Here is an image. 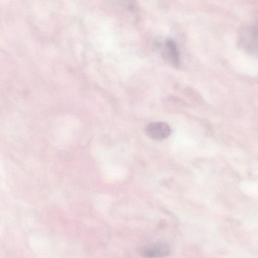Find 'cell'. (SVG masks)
I'll use <instances>...</instances> for the list:
<instances>
[{"label": "cell", "mask_w": 258, "mask_h": 258, "mask_svg": "<svg viewBox=\"0 0 258 258\" xmlns=\"http://www.w3.org/2000/svg\"><path fill=\"white\" fill-rule=\"evenodd\" d=\"M238 44L247 53L257 54L258 28L256 23L251 22L242 26L238 33Z\"/></svg>", "instance_id": "6da1fadb"}, {"label": "cell", "mask_w": 258, "mask_h": 258, "mask_svg": "<svg viewBox=\"0 0 258 258\" xmlns=\"http://www.w3.org/2000/svg\"><path fill=\"white\" fill-rule=\"evenodd\" d=\"M171 132L170 126L163 121L151 122L145 128L147 135L156 140H161L168 138L171 135Z\"/></svg>", "instance_id": "7a4b0ae2"}, {"label": "cell", "mask_w": 258, "mask_h": 258, "mask_svg": "<svg viewBox=\"0 0 258 258\" xmlns=\"http://www.w3.org/2000/svg\"><path fill=\"white\" fill-rule=\"evenodd\" d=\"M170 252V247L164 241H158L146 245L141 249V254L147 257H162Z\"/></svg>", "instance_id": "3957f363"}, {"label": "cell", "mask_w": 258, "mask_h": 258, "mask_svg": "<svg viewBox=\"0 0 258 258\" xmlns=\"http://www.w3.org/2000/svg\"><path fill=\"white\" fill-rule=\"evenodd\" d=\"M162 55L166 61L174 67H178L180 56L177 45L172 39H167L164 45Z\"/></svg>", "instance_id": "277c9868"}]
</instances>
